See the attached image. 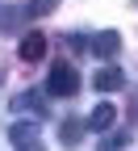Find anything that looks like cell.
<instances>
[{
    "instance_id": "8992f818",
    "label": "cell",
    "mask_w": 138,
    "mask_h": 151,
    "mask_svg": "<svg viewBox=\"0 0 138 151\" xmlns=\"http://www.w3.org/2000/svg\"><path fill=\"white\" fill-rule=\"evenodd\" d=\"M113 122H117V109H113V105H96V109H92V118H88V126H92V130H101V134H105Z\"/></svg>"
},
{
    "instance_id": "277c9868",
    "label": "cell",
    "mask_w": 138,
    "mask_h": 151,
    "mask_svg": "<svg viewBox=\"0 0 138 151\" xmlns=\"http://www.w3.org/2000/svg\"><path fill=\"white\" fill-rule=\"evenodd\" d=\"M42 55H46V38H42V34H25V38H21V59H25V63H38Z\"/></svg>"
},
{
    "instance_id": "6da1fadb",
    "label": "cell",
    "mask_w": 138,
    "mask_h": 151,
    "mask_svg": "<svg viewBox=\"0 0 138 151\" xmlns=\"http://www.w3.org/2000/svg\"><path fill=\"white\" fill-rule=\"evenodd\" d=\"M46 92L50 97H75V92H80V76H75L67 63H54L50 76H46Z\"/></svg>"
},
{
    "instance_id": "7a4b0ae2",
    "label": "cell",
    "mask_w": 138,
    "mask_h": 151,
    "mask_svg": "<svg viewBox=\"0 0 138 151\" xmlns=\"http://www.w3.org/2000/svg\"><path fill=\"white\" fill-rule=\"evenodd\" d=\"M9 143H13L17 151H42V126L17 122V126H9Z\"/></svg>"
},
{
    "instance_id": "30bf717a",
    "label": "cell",
    "mask_w": 138,
    "mask_h": 151,
    "mask_svg": "<svg viewBox=\"0 0 138 151\" xmlns=\"http://www.w3.org/2000/svg\"><path fill=\"white\" fill-rule=\"evenodd\" d=\"M126 143H130V134H126V130H117V134H109V139L101 143V151H122Z\"/></svg>"
},
{
    "instance_id": "3957f363",
    "label": "cell",
    "mask_w": 138,
    "mask_h": 151,
    "mask_svg": "<svg viewBox=\"0 0 138 151\" xmlns=\"http://www.w3.org/2000/svg\"><path fill=\"white\" fill-rule=\"evenodd\" d=\"M117 50H122V38H117L113 29H109V34H96V38H92V55H101V59H113Z\"/></svg>"
},
{
    "instance_id": "5b68a950",
    "label": "cell",
    "mask_w": 138,
    "mask_h": 151,
    "mask_svg": "<svg viewBox=\"0 0 138 151\" xmlns=\"http://www.w3.org/2000/svg\"><path fill=\"white\" fill-rule=\"evenodd\" d=\"M92 84H96V92H117V88L126 84V76L117 71V67H105V71H96V80H92Z\"/></svg>"
},
{
    "instance_id": "ba28073f",
    "label": "cell",
    "mask_w": 138,
    "mask_h": 151,
    "mask_svg": "<svg viewBox=\"0 0 138 151\" xmlns=\"http://www.w3.org/2000/svg\"><path fill=\"white\" fill-rule=\"evenodd\" d=\"M13 109H34V113H42V118H46V105H42V92H21V97L13 101Z\"/></svg>"
},
{
    "instance_id": "8fae6325",
    "label": "cell",
    "mask_w": 138,
    "mask_h": 151,
    "mask_svg": "<svg viewBox=\"0 0 138 151\" xmlns=\"http://www.w3.org/2000/svg\"><path fill=\"white\" fill-rule=\"evenodd\" d=\"M67 50H75V55H80V50H88V42H84L80 34H67Z\"/></svg>"
},
{
    "instance_id": "9c48e42d",
    "label": "cell",
    "mask_w": 138,
    "mask_h": 151,
    "mask_svg": "<svg viewBox=\"0 0 138 151\" xmlns=\"http://www.w3.org/2000/svg\"><path fill=\"white\" fill-rule=\"evenodd\" d=\"M59 9V0H25V17H46Z\"/></svg>"
},
{
    "instance_id": "52a82bcc",
    "label": "cell",
    "mask_w": 138,
    "mask_h": 151,
    "mask_svg": "<svg viewBox=\"0 0 138 151\" xmlns=\"http://www.w3.org/2000/svg\"><path fill=\"white\" fill-rule=\"evenodd\" d=\"M80 134H84V122H75V118H67L63 126H59V139H63V147H75V143H80Z\"/></svg>"
}]
</instances>
